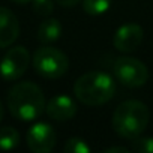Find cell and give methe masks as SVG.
Returning a JSON list of instances; mask_svg holds the SVG:
<instances>
[{
	"label": "cell",
	"mask_w": 153,
	"mask_h": 153,
	"mask_svg": "<svg viewBox=\"0 0 153 153\" xmlns=\"http://www.w3.org/2000/svg\"><path fill=\"white\" fill-rule=\"evenodd\" d=\"M11 2H14V3H18V5H24V3H29V2H32V0H11Z\"/></svg>",
	"instance_id": "obj_19"
},
{
	"label": "cell",
	"mask_w": 153,
	"mask_h": 153,
	"mask_svg": "<svg viewBox=\"0 0 153 153\" xmlns=\"http://www.w3.org/2000/svg\"><path fill=\"white\" fill-rule=\"evenodd\" d=\"M20 33V24L12 11L0 8V48L12 45Z\"/></svg>",
	"instance_id": "obj_10"
},
{
	"label": "cell",
	"mask_w": 153,
	"mask_h": 153,
	"mask_svg": "<svg viewBox=\"0 0 153 153\" xmlns=\"http://www.w3.org/2000/svg\"><path fill=\"white\" fill-rule=\"evenodd\" d=\"M20 143V134L11 128H2L0 129V150H12L18 146Z\"/></svg>",
	"instance_id": "obj_12"
},
{
	"label": "cell",
	"mask_w": 153,
	"mask_h": 153,
	"mask_svg": "<svg viewBox=\"0 0 153 153\" xmlns=\"http://www.w3.org/2000/svg\"><path fill=\"white\" fill-rule=\"evenodd\" d=\"M63 150H65V153H89L90 152V146L83 138L74 137V138L66 141Z\"/></svg>",
	"instance_id": "obj_14"
},
{
	"label": "cell",
	"mask_w": 153,
	"mask_h": 153,
	"mask_svg": "<svg viewBox=\"0 0 153 153\" xmlns=\"http://www.w3.org/2000/svg\"><path fill=\"white\" fill-rule=\"evenodd\" d=\"M128 153L129 152V149H126V147H108V149H105L104 150V153Z\"/></svg>",
	"instance_id": "obj_18"
},
{
	"label": "cell",
	"mask_w": 153,
	"mask_h": 153,
	"mask_svg": "<svg viewBox=\"0 0 153 153\" xmlns=\"http://www.w3.org/2000/svg\"><path fill=\"white\" fill-rule=\"evenodd\" d=\"M54 2H57L60 6H65V8H71V6H75L78 5L81 0H54Z\"/></svg>",
	"instance_id": "obj_17"
},
{
	"label": "cell",
	"mask_w": 153,
	"mask_h": 153,
	"mask_svg": "<svg viewBox=\"0 0 153 153\" xmlns=\"http://www.w3.org/2000/svg\"><path fill=\"white\" fill-rule=\"evenodd\" d=\"M114 76L120 84L129 89H137L147 83L149 69L135 57H120L114 63Z\"/></svg>",
	"instance_id": "obj_5"
},
{
	"label": "cell",
	"mask_w": 153,
	"mask_h": 153,
	"mask_svg": "<svg viewBox=\"0 0 153 153\" xmlns=\"http://www.w3.org/2000/svg\"><path fill=\"white\" fill-rule=\"evenodd\" d=\"M33 68L44 78H60L69 69V60L63 51L56 47L44 45L33 54Z\"/></svg>",
	"instance_id": "obj_4"
},
{
	"label": "cell",
	"mask_w": 153,
	"mask_h": 153,
	"mask_svg": "<svg viewBox=\"0 0 153 153\" xmlns=\"http://www.w3.org/2000/svg\"><path fill=\"white\" fill-rule=\"evenodd\" d=\"M143 42V27L134 23L120 26L113 38L114 48L120 53H132Z\"/></svg>",
	"instance_id": "obj_8"
},
{
	"label": "cell",
	"mask_w": 153,
	"mask_h": 153,
	"mask_svg": "<svg viewBox=\"0 0 153 153\" xmlns=\"http://www.w3.org/2000/svg\"><path fill=\"white\" fill-rule=\"evenodd\" d=\"M111 6V0H83V9L89 15L105 14Z\"/></svg>",
	"instance_id": "obj_13"
},
{
	"label": "cell",
	"mask_w": 153,
	"mask_h": 153,
	"mask_svg": "<svg viewBox=\"0 0 153 153\" xmlns=\"http://www.w3.org/2000/svg\"><path fill=\"white\" fill-rule=\"evenodd\" d=\"M33 12L41 17H48L54 11V2L53 0H32Z\"/></svg>",
	"instance_id": "obj_15"
},
{
	"label": "cell",
	"mask_w": 153,
	"mask_h": 153,
	"mask_svg": "<svg viewBox=\"0 0 153 153\" xmlns=\"http://www.w3.org/2000/svg\"><path fill=\"white\" fill-rule=\"evenodd\" d=\"M30 54L24 47L11 48L0 62V75L6 81H15L27 71Z\"/></svg>",
	"instance_id": "obj_6"
},
{
	"label": "cell",
	"mask_w": 153,
	"mask_h": 153,
	"mask_svg": "<svg viewBox=\"0 0 153 153\" xmlns=\"http://www.w3.org/2000/svg\"><path fill=\"white\" fill-rule=\"evenodd\" d=\"M2 119H3V105L0 102V122H2Z\"/></svg>",
	"instance_id": "obj_20"
},
{
	"label": "cell",
	"mask_w": 153,
	"mask_h": 153,
	"mask_svg": "<svg viewBox=\"0 0 153 153\" xmlns=\"http://www.w3.org/2000/svg\"><path fill=\"white\" fill-rule=\"evenodd\" d=\"M57 141L56 131L48 123H35L27 132V146L35 153H50Z\"/></svg>",
	"instance_id": "obj_7"
},
{
	"label": "cell",
	"mask_w": 153,
	"mask_h": 153,
	"mask_svg": "<svg viewBox=\"0 0 153 153\" xmlns=\"http://www.w3.org/2000/svg\"><path fill=\"white\" fill-rule=\"evenodd\" d=\"M45 96L41 87L30 81L17 83L8 93V108L11 114L23 122L38 119L45 110Z\"/></svg>",
	"instance_id": "obj_1"
},
{
	"label": "cell",
	"mask_w": 153,
	"mask_h": 153,
	"mask_svg": "<svg viewBox=\"0 0 153 153\" xmlns=\"http://www.w3.org/2000/svg\"><path fill=\"white\" fill-rule=\"evenodd\" d=\"M149 108L144 102L129 99L122 102L113 114V128L117 135L132 141L140 137L149 125Z\"/></svg>",
	"instance_id": "obj_3"
},
{
	"label": "cell",
	"mask_w": 153,
	"mask_h": 153,
	"mask_svg": "<svg viewBox=\"0 0 153 153\" xmlns=\"http://www.w3.org/2000/svg\"><path fill=\"white\" fill-rule=\"evenodd\" d=\"M132 149L138 153H153V138L140 135L132 140Z\"/></svg>",
	"instance_id": "obj_16"
},
{
	"label": "cell",
	"mask_w": 153,
	"mask_h": 153,
	"mask_svg": "<svg viewBox=\"0 0 153 153\" xmlns=\"http://www.w3.org/2000/svg\"><path fill=\"white\" fill-rule=\"evenodd\" d=\"M62 35V24L56 18H48L41 23L38 29V39L44 45H50L56 42Z\"/></svg>",
	"instance_id": "obj_11"
},
{
	"label": "cell",
	"mask_w": 153,
	"mask_h": 153,
	"mask_svg": "<svg viewBox=\"0 0 153 153\" xmlns=\"http://www.w3.org/2000/svg\"><path fill=\"white\" fill-rule=\"evenodd\" d=\"M75 98L87 107H99L113 99L116 81L105 72L92 71L81 75L74 84Z\"/></svg>",
	"instance_id": "obj_2"
},
{
	"label": "cell",
	"mask_w": 153,
	"mask_h": 153,
	"mask_svg": "<svg viewBox=\"0 0 153 153\" xmlns=\"http://www.w3.org/2000/svg\"><path fill=\"white\" fill-rule=\"evenodd\" d=\"M45 111L50 119L57 122H66L76 114V104L72 98L66 95H57L47 102Z\"/></svg>",
	"instance_id": "obj_9"
}]
</instances>
